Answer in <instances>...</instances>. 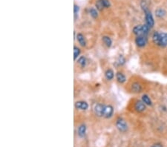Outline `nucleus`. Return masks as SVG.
I'll use <instances>...</instances> for the list:
<instances>
[{"mask_svg":"<svg viewBox=\"0 0 167 147\" xmlns=\"http://www.w3.org/2000/svg\"><path fill=\"white\" fill-rule=\"evenodd\" d=\"M152 39L157 46L165 48L167 46V32L155 31L152 34Z\"/></svg>","mask_w":167,"mask_h":147,"instance_id":"obj_1","label":"nucleus"},{"mask_svg":"<svg viewBox=\"0 0 167 147\" xmlns=\"http://www.w3.org/2000/svg\"><path fill=\"white\" fill-rule=\"evenodd\" d=\"M140 5H141L142 10H143L145 14L146 24L149 26V28H152L154 27V25H155V20H154L152 12L149 11L147 4H146V2L145 1H142L141 3H140Z\"/></svg>","mask_w":167,"mask_h":147,"instance_id":"obj_2","label":"nucleus"},{"mask_svg":"<svg viewBox=\"0 0 167 147\" xmlns=\"http://www.w3.org/2000/svg\"><path fill=\"white\" fill-rule=\"evenodd\" d=\"M149 31H150V28L145 23L143 25H136L135 27H134V28H133V33H134V35H136V36H147V35L149 33Z\"/></svg>","mask_w":167,"mask_h":147,"instance_id":"obj_3","label":"nucleus"},{"mask_svg":"<svg viewBox=\"0 0 167 147\" xmlns=\"http://www.w3.org/2000/svg\"><path fill=\"white\" fill-rule=\"evenodd\" d=\"M116 126L118 130L121 132H126L128 130V125H127V123L126 122L125 120H123V119L121 118V117H119V118L117 120Z\"/></svg>","mask_w":167,"mask_h":147,"instance_id":"obj_4","label":"nucleus"},{"mask_svg":"<svg viewBox=\"0 0 167 147\" xmlns=\"http://www.w3.org/2000/svg\"><path fill=\"white\" fill-rule=\"evenodd\" d=\"M130 90L132 93L134 94L141 93L142 91H143V86H142L141 83L137 81L133 82L131 84V86H130Z\"/></svg>","mask_w":167,"mask_h":147,"instance_id":"obj_5","label":"nucleus"},{"mask_svg":"<svg viewBox=\"0 0 167 147\" xmlns=\"http://www.w3.org/2000/svg\"><path fill=\"white\" fill-rule=\"evenodd\" d=\"M134 108L137 112L143 113L146 111V105L142 100H137L134 104Z\"/></svg>","mask_w":167,"mask_h":147,"instance_id":"obj_6","label":"nucleus"},{"mask_svg":"<svg viewBox=\"0 0 167 147\" xmlns=\"http://www.w3.org/2000/svg\"><path fill=\"white\" fill-rule=\"evenodd\" d=\"M148 42L147 36H136L135 39V44L139 47V48H143L146 45Z\"/></svg>","mask_w":167,"mask_h":147,"instance_id":"obj_7","label":"nucleus"},{"mask_svg":"<svg viewBox=\"0 0 167 147\" xmlns=\"http://www.w3.org/2000/svg\"><path fill=\"white\" fill-rule=\"evenodd\" d=\"M104 106L105 105L101 103H97L94 107V112L97 117H102L103 116V111Z\"/></svg>","mask_w":167,"mask_h":147,"instance_id":"obj_8","label":"nucleus"},{"mask_svg":"<svg viewBox=\"0 0 167 147\" xmlns=\"http://www.w3.org/2000/svg\"><path fill=\"white\" fill-rule=\"evenodd\" d=\"M114 114V108L111 106H104L103 116L102 117L105 118H110L112 117Z\"/></svg>","mask_w":167,"mask_h":147,"instance_id":"obj_9","label":"nucleus"},{"mask_svg":"<svg viewBox=\"0 0 167 147\" xmlns=\"http://www.w3.org/2000/svg\"><path fill=\"white\" fill-rule=\"evenodd\" d=\"M75 107L77 109L85 111V110H87L89 108V104L85 101H77L75 103Z\"/></svg>","mask_w":167,"mask_h":147,"instance_id":"obj_10","label":"nucleus"},{"mask_svg":"<svg viewBox=\"0 0 167 147\" xmlns=\"http://www.w3.org/2000/svg\"><path fill=\"white\" fill-rule=\"evenodd\" d=\"M155 16L159 19H163L166 16V11L163 8H159L155 10Z\"/></svg>","mask_w":167,"mask_h":147,"instance_id":"obj_11","label":"nucleus"},{"mask_svg":"<svg viewBox=\"0 0 167 147\" xmlns=\"http://www.w3.org/2000/svg\"><path fill=\"white\" fill-rule=\"evenodd\" d=\"M86 126L85 124L80 125L78 127L77 129V134H78V136H80V138H83V137L86 135Z\"/></svg>","mask_w":167,"mask_h":147,"instance_id":"obj_12","label":"nucleus"},{"mask_svg":"<svg viewBox=\"0 0 167 147\" xmlns=\"http://www.w3.org/2000/svg\"><path fill=\"white\" fill-rule=\"evenodd\" d=\"M141 100L146 104L148 106H152V101L151 100V98H149V95H143L141 98Z\"/></svg>","mask_w":167,"mask_h":147,"instance_id":"obj_13","label":"nucleus"},{"mask_svg":"<svg viewBox=\"0 0 167 147\" xmlns=\"http://www.w3.org/2000/svg\"><path fill=\"white\" fill-rule=\"evenodd\" d=\"M77 41H78L79 43L80 44V45H82V46H86V39H85V36H83L82 33H78V34L77 35Z\"/></svg>","mask_w":167,"mask_h":147,"instance_id":"obj_14","label":"nucleus"},{"mask_svg":"<svg viewBox=\"0 0 167 147\" xmlns=\"http://www.w3.org/2000/svg\"><path fill=\"white\" fill-rule=\"evenodd\" d=\"M116 78L117 80H118L120 83H125L126 80V76L124 75L123 74L121 73V72H118V73H117Z\"/></svg>","mask_w":167,"mask_h":147,"instance_id":"obj_15","label":"nucleus"},{"mask_svg":"<svg viewBox=\"0 0 167 147\" xmlns=\"http://www.w3.org/2000/svg\"><path fill=\"white\" fill-rule=\"evenodd\" d=\"M105 77L108 80H112L114 78V77H115V74H114L113 71L111 70V69H108L105 72Z\"/></svg>","mask_w":167,"mask_h":147,"instance_id":"obj_16","label":"nucleus"},{"mask_svg":"<svg viewBox=\"0 0 167 147\" xmlns=\"http://www.w3.org/2000/svg\"><path fill=\"white\" fill-rule=\"evenodd\" d=\"M102 41H103L104 44L106 45L107 47H111V44H112V41H111V38L109 36H104L102 37Z\"/></svg>","mask_w":167,"mask_h":147,"instance_id":"obj_17","label":"nucleus"},{"mask_svg":"<svg viewBox=\"0 0 167 147\" xmlns=\"http://www.w3.org/2000/svg\"><path fill=\"white\" fill-rule=\"evenodd\" d=\"M78 64L81 66L82 68L86 67V64H87V60L85 57H80L78 60Z\"/></svg>","mask_w":167,"mask_h":147,"instance_id":"obj_18","label":"nucleus"},{"mask_svg":"<svg viewBox=\"0 0 167 147\" xmlns=\"http://www.w3.org/2000/svg\"><path fill=\"white\" fill-rule=\"evenodd\" d=\"M89 14H90V15L93 18H97L98 16V13H97V11L95 8H91L89 9Z\"/></svg>","mask_w":167,"mask_h":147,"instance_id":"obj_19","label":"nucleus"},{"mask_svg":"<svg viewBox=\"0 0 167 147\" xmlns=\"http://www.w3.org/2000/svg\"><path fill=\"white\" fill-rule=\"evenodd\" d=\"M80 54V49L79 48H77V46L74 47V60L77 58L79 57V55Z\"/></svg>","mask_w":167,"mask_h":147,"instance_id":"obj_20","label":"nucleus"},{"mask_svg":"<svg viewBox=\"0 0 167 147\" xmlns=\"http://www.w3.org/2000/svg\"><path fill=\"white\" fill-rule=\"evenodd\" d=\"M99 2H101L102 5L103 6L104 8H108L110 7V2L108 0H99Z\"/></svg>","mask_w":167,"mask_h":147,"instance_id":"obj_21","label":"nucleus"},{"mask_svg":"<svg viewBox=\"0 0 167 147\" xmlns=\"http://www.w3.org/2000/svg\"><path fill=\"white\" fill-rule=\"evenodd\" d=\"M125 58L124 57H123L122 56H121V57H119V59H118V64L120 65H123L124 63H125Z\"/></svg>","mask_w":167,"mask_h":147,"instance_id":"obj_22","label":"nucleus"},{"mask_svg":"<svg viewBox=\"0 0 167 147\" xmlns=\"http://www.w3.org/2000/svg\"><path fill=\"white\" fill-rule=\"evenodd\" d=\"M79 11H80V7H79L78 5H74V16H75V19H76V17H77V13L79 12Z\"/></svg>","mask_w":167,"mask_h":147,"instance_id":"obj_23","label":"nucleus"},{"mask_svg":"<svg viewBox=\"0 0 167 147\" xmlns=\"http://www.w3.org/2000/svg\"><path fill=\"white\" fill-rule=\"evenodd\" d=\"M151 147H163V146L162 144H160V143H155V144H153V145H152Z\"/></svg>","mask_w":167,"mask_h":147,"instance_id":"obj_24","label":"nucleus"}]
</instances>
